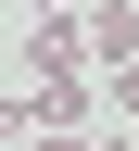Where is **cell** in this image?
I'll return each mask as SVG.
<instances>
[{
    "mask_svg": "<svg viewBox=\"0 0 139 151\" xmlns=\"http://www.w3.org/2000/svg\"><path fill=\"white\" fill-rule=\"evenodd\" d=\"M89 63H139V0H89Z\"/></svg>",
    "mask_w": 139,
    "mask_h": 151,
    "instance_id": "6da1fadb",
    "label": "cell"
},
{
    "mask_svg": "<svg viewBox=\"0 0 139 151\" xmlns=\"http://www.w3.org/2000/svg\"><path fill=\"white\" fill-rule=\"evenodd\" d=\"M38 126H89V63H51L38 76Z\"/></svg>",
    "mask_w": 139,
    "mask_h": 151,
    "instance_id": "7a4b0ae2",
    "label": "cell"
},
{
    "mask_svg": "<svg viewBox=\"0 0 139 151\" xmlns=\"http://www.w3.org/2000/svg\"><path fill=\"white\" fill-rule=\"evenodd\" d=\"M0 139H38V101H13V88H0Z\"/></svg>",
    "mask_w": 139,
    "mask_h": 151,
    "instance_id": "3957f363",
    "label": "cell"
},
{
    "mask_svg": "<svg viewBox=\"0 0 139 151\" xmlns=\"http://www.w3.org/2000/svg\"><path fill=\"white\" fill-rule=\"evenodd\" d=\"M114 113H127V126H139V63H114Z\"/></svg>",
    "mask_w": 139,
    "mask_h": 151,
    "instance_id": "277c9868",
    "label": "cell"
},
{
    "mask_svg": "<svg viewBox=\"0 0 139 151\" xmlns=\"http://www.w3.org/2000/svg\"><path fill=\"white\" fill-rule=\"evenodd\" d=\"M38 151H89V139H76V126H38Z\"/></svg>",
    "mask_w": 139,
    "mask_h": 151,
    "instance_id": "5b68a950",
    "label": "cell"
},
{
    "mask_svg": "<svg viewBox=\"0 0 139 151\" xmlns=\"http://www.w3.org/2000/svg\"><path fill=\"white\" fill-rule=\"evenodd\" d=\"M38 13H89V0H38Z\"/></svg>",
    "mask_w": 139,
    "mask_h": 151,
    "instance_id": "8992f818",
    "label": "cell"
},
{
    "mask_svg": "<svg viewBox=\"0 0 139 151\" xmlns=\"http://www.w3.org/2000/svg\"><path fill=\"white\" fill-rule=\"evenodd\" d=\"M89 151H127V139H89Z\"/></svg>",
    "mask_w": 139,
    "mask_h": 151,
    "instance_id": "52a82bcc",
    "label": "cell"
}]
</instances>
